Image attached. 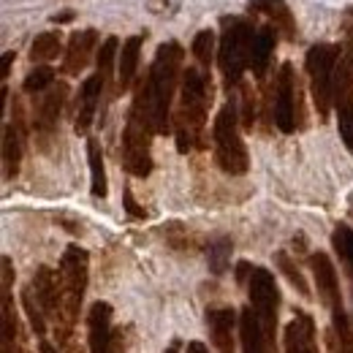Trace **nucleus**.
<instances>
[{"instance_id": "nucleus-1", "label": "nucleus", "mask_w": 353, "mask_h": 353, "mask_svg": "<svg viewBox=\"0 0 353 353\" xmlns=\"http://www.w3.org/2000/svg\"><path fill=\"white\" fill-rule=\"evenodd\" d=\"M182 46L176 41H166L158 46L155 52V63L150 68V74L136 85L133 103L141 106L147 112V117L152 120L155 133H169V112H172V98L176 90V77L182 71Z\"/></svg>"}, {"instance_id": "nucleus-2", "label": "nucleus", "mask_w": 353, "mask_h": 353, "mask_svg": "<svg viewBox=\"0 0 353 353\" xmlns=\"http://www.w3.org/2000/svg\"><path fill=\"white\" fill-rule=\"evenodd\" d=\"M212 103V82L210 74H201L199 68L182 71V98L174 117L176 150L185 155L196 147H204V125H207V109Z\"/></svg>"}, {"instance_id": "nucleus-3", "label": "nucleus", "mask_w": 353, "mask_h": 353, "mask_svg": "<svg viewBox=\"0 0 353 353\" xmlns=\"http://www.w3.org/2000/svg\"><path fill=\"white\" fill-rule=\"evenodd\" d=\"M256 28L242 17H223V36L218 49V65L225 79V90L236 88L242 82L245 68L250 65V52L256 41Z\"/></svg>"}, {"instance_id": "nucleus-4", "label": "nucleus", "mask_w": 353, "mask_h": 353, "mask_svg": "<svg viewBox=\"0 0 353 353\" xmlns=\"http://www.w3.org/2000/svg\"><path fill=\"white\" fill-rule=\"evenodd\" d=\"M212 139H215V161L225 174L239 176L248 172L250 158L248 147L239 136V112L234 101H225L212 123Z\"/></svg>"}, {"instance_id": "nucleus-5", "label": "nucleus", "mask_w": 353, "mask_h": 353, "mask_svg": "<svg viewBox=\"0 0 353 353\" xmlns=\"http://www.w3.org/2000/svg\"><path fill=\"white\" fill-rule=\"evenodd\" d=\"M337 63H340V46L337 44H315L310 46L305 57V68L310 74L312 101L321 117H329L332 101H334V85H337Z\"/></svg>"}, {"instance_id": "nucleus-6", "label": "nucleus", "mask_w": 353, "mask_h": 353, "mask_svg": "<svg viewBox=\"0 0 353 353\" xmlns=\"http://www.w3.org/2000/svg\"><path fill=\"white\" fill-rule=\"evenodd\" d=\"M152 136H155V125L147 117V112L131 106L128 123L123 131V166L133 176H147L152 172V155H150Z\"/></svg>"}, {"instance_id": "nucleus-7", "label": "nucleus", "mask_w": 353, "mask_h": 353, "mask_svg": "<svg viewBox=\"0 0 353 353\" xmlns=\"http://www.w3.org/2000/svg\"><path fill=\"white\" fill-rule=\"evenodd\" d=\"M60 280H63V302H65V315L77 323L79 310H82V299L88 291V277H90V256L88 250L71 245L63 259H60Z\"/></svg>"}, {"instance_id": "nucleus-8", "label": "nucleus", "mask_w": 353, "mask_h": 353, "mask_svg": "<svg viewBox=\"0 0 353 353\" xmlns=\"http://www.w3.org/2000/svg\"><path fill=\"white\" fill-rule=\"evenodd\" d=\"M250 307L256 310L264 334L274 343V332H277V307H280V291L274 283V274L266 272L261 266L250 269Z\"/></svg>"}, {"instance_id": "nucleus-9", "label": "nucleus", "mask_w": 353, "mask_h": 353, "mask_svg": "<svg viewBox=\"0 0 353 353\" xmlns=\"http://www.w3.org/2000/svg\"><path fill=\"white\" fill-rule=\"evenodd\" d=\"M274 125L283 133L296 131V74L291 63L280 65L274 82Z\"/></svg>"}, {"instance_id": "nucleus-10", "label": "nucleus", "mask_w": 353, "mask_h": 353, "mask_svg": "<svg viewBox=\"0 0 353 353\" xmlns=\"http://www.w3.org/2000/svg\"><path fill=\"white\" fill-rule=\"evenodd\" d=\"M65 95H68V85L60 82V85L46 90V95L39 101V109H36V117H33V131H36V139H39L41 150H46L49 139L57 131V120H60Z\"/></svg>"}, {"instance_id": "nucleus-11", "label": "nucleus", "mask_w": 353, "mask_h": 353, "mask_svg": "<svg viewBox=\"0 0 353 353\" xmlns=\"http://www.w3.org/2000/svg\"><path fill=\"white\" fill-rule=\"evenodd\" d=\"M112 77L95 71L92 77H88L79 88V95H77V112H74V131L77 133H88L92 120H95V112H98V101L103 95V88L109 85Z\"/></svg>"}, {"instance_id": "nucleus-12", "label": "nucleus", "mask_w": 353, "mask_h": 353, "mask_svg": "<svg viewBox=\"0 0 353 353\" xmlns=\"http://www.w3.org/2000/svg\"><path fill=\"white\" fill-rule=\"evenodd\" d=\"M334 106H337V128H340V136H343L345 147L353 152V74L345 63L337 68Z\"/></svg>"}, {"instance_id": "nucleus-13", "label": "nucleus", "mask_w": 353, "mask_h": 353, "mask_svg": "<svg viewBox=\"0 0 353 353\" xmlns=\"http://www.w3.org/2000/svg\"><path fill=\"white\" fill-rule=\"evenodd\" d=\"M310 266H312V274H315V285H318L321 302L332 310V312H340V310H343L340 277H337V269L332 264V259L318 250V253L310 256Z\"/></svg>"}, {"instance_id": "nucleus-14", "label": "nucleus", "mask_w": 353, "mask_h": 353, "mask_svg": "<svg viewBox=\"0 0 353 353\" xmlns=\"http://www.w3.org/2000/svg\"><path fill=\"white\" fill-rule=\"evenodd\" d=\"M285 353H318L315 321L305 310H296L285 326Z\"/></svg>"}, {"instance_id": "nucleus-15", "label": "nucleus", "mask_w": 353, "mask_h": 353, "mask_svg": "<svg viewBox=\"0 0 353 353\" xmlns=\"http://www.w3.org/2000/svg\"><path fill=\"white\" fill-rule=\"evenodd\" d=\"M98 44V33L88 28V30H79L68 39V49H65V60H63V71L68 77H79L90 63V54Z\"/></svg>"}, {"instance_id": "nucleus-16", "label": "nucleus", "mask_w": 353, "mask_h": 353, "mask_svg": "<svg viewBox=\"0 0 353 353\" xmlns=\"http://www.w3.org/2000/svg\"><path fill=\"white\" fill-rule=\"evenodd\" d=\"M248 8L253 14H264L266 19L272 22V28L280 30L288 41L296 39V19H294V14H291L285 0H250Z\"/></svg>"}, {"instance_id": "nucleus-17", "label": "nucleus", "mask_w": 353, "mask_h": 353, "mask_svg": "<svg viewBox=\"0 0 353 353\" xmlns=\"http://www.w3.org/2000/svg\"><path fill=\"white\" fill-rule=\"evenodd\" d=\"M239 337H242V351L245 353H274V343L264 334V326L253 307L242 310L239 318Z\"/></svg>"}, {"instance_id": "nucleus-18", "label": "nucleus", "mask_w": 353, "mask_h": 353, "mask_svg": "<svg viewBox=\"0 0 353 353\" xmlns=\"http://www.w3.org/2000/svg\"><path fill=\"white\" fill-rule=\"evenodd\" d=\"M234 310L231 307H212L207 310V326L212 334V343L218 353H234Z\"/></svg>"}, {"instance_id": "nucleus-19", "label": "nucleus", "mask_w": 353, "mask_h": 353, "mask_svg": "<svg viewBox=\"0 0 353 353\" xmlns=\"http://www.w3.org/2000/svg\"><path fill=\"white\" fill-rule=\"evenodd\" d=\"M144 36H131L125 39L123 52H120V68H117V92H125L136 79V68H139V54H141Z\"/></svg>"}, {"instance_id": "nucleus-20", "label": "nucleus", "mask_w": 353, "mask_h": 353, "mask_svg": "<svg viewBox=\"0 0 353 353\" xmlns=\"http://www.w3.org/2000/svg\"><path fill=\"white\" fill-rule=\"evenodd\" d=\"M277 46V30L269 25V28H261L256 33V41H253V52H250V68L256 74V79H264L266 65L272 60V52Z\"/></svg>"}, {"instance_id": "nucleus-21", "label": "nucleus", "mask_w": 353, "mask_h": 353, "mask_svg": "<svg viewBox=\"0 0 353 353\" xmlns=\"http://www.w3.org/2000/svg\"><path fill=\"white\" fill-rule=\"evenodd\" d=\"M22 136L17 125H6L3 131V174L6 179H14L19 172V161H22Z\"/></svg>"}, {"instance_id": "nucleus-22", "label": "nucleus", "mask_w": 353, "mask_h": 353, "mask_svg": "<svg viewBox=\"0 0 353 353\" xmlns=\"http://www.w3.org/2000/svg\"><path fill=\"white\" fill-rule=\"evenodd\" d=\"M88 161H90V190L95 199H106V166H103V150L98 139H88Z\"/></svg>"}, {"instance_id": "nucleus-23", "label": "nucleus", "mask_w": 353, "mask_h": 353, "mask_svg": "<svg viewBox=\"0 0 353 353\" xmlns=\"http://www.w3.org/2000/svg\"><path fill=\"white\" fill-rule=\"evenodd\" d=\"M334 332L329 334V351L332 353H353V329L345 318V310L332 312Z\"/></svg>"}, {"instance_id": "nucleus-24", "label": "nucleus", "mask_w": 353, "mask_h": 353, "mask_svg": "<svg viewBox=\"0 0 353 353\" xmlns=\"http://www.w3.org/2000/svg\"><path fill=\"white\" fill-rule=\"evenodd\" d=\"M231 250H234V245H231L228 236H218V239H212L207 245V264H210L212 274L221 277V274L228 272V266H231Z\"/></svg>"}, {"instance_id": "nucleus-25", "label": "nucleus", "mask_w": 353, "mask_h": 353, "mask_svg": "<svg viewBox=\"0 0 353 353\" xmlns=\"http://www.w3.org/2000/svg\"><path fill=\"white\" fill-rule=\"evenodd\" d=\"M60 49H63L60 33H54V30L39 33L33 39V44H30V60L33 63H49V60H54L60 54Z\"/></svg>"}, {"instance_id": "nucleus-26", "label": "nucleus", "mask_w": 353, "mask_h": 353, "mask_svg": "<svg viewBox=\"0 0 353 353\" xmlns=\"http://www.w3.org/2000/svg\"><path fill=\"white\" fill-rule=\"evenodd\" d=\"M274 266L285 274V280L302 294V296H310V285H307V280H305V274L299 272V266L291 261V256L285 253V250H280V253H274Z\"/></svg>"}, {"instance_id": "nucleus-27", "label": "nucleus", "mask_w": 353, "mask_h": 353, "mask_svg": "<svg viewBox=\"0 0 353 353\" xmlns=\"http://www.w3.org/2000/svg\"><path fill=\"white\" fill-rule=\"evenodd\" d=\"M22 307L28 312V318H30V326H33V332L44 340L46 334V315L41 305H39V299H36V291H33V285H25V291H22Z\"/></svg>"}, {"instance_id": "nucleus-28", "label": "nucleus", "mask_w": 353, "mask_h": 353, "mask_svg": "<svg viewBox=\"0 0 353 353\" xmlns=\"http://www.w3.org/2000/svg\"><path fill=\"white\" fill-rule=\"evenodd\" d=\"M52 82H54V71H52L49 65H36V68L25 77L22 90H25L28 95H36V92H44V90L52 88Z\"/></svg>"}, {"instance_id": "nucleus-29", "label": "nucleus", "mask_w": 353, "mask_h": 353, "mask_svg": "<svg viewBox=\"0 0 353 353\" xmlns=\"http://www.w3.org/2000/svg\"><path fill=\"white\" fill-rule=\"evenodd\" d=\"M190 52H193V57H196L204 68H210L212 52H215V33H212V30L196 33V39H193V44H190Z\"/></svg>"}, {"instance_id": "nucleus-30", "label": "nucleus", "mask_w": 353, "mask_h": 353, "mask_svg": "<svg viewBox=\"0 0 353 353\" xmlns=\"http://www.w3.org/2000/svg\"><path fill=\"white\" fill-rule=\"evenodd\" d=\"M242 125L248 131H253V125H256V98H253L250 88H242Z\"/></svg>"}, {"instance_id": "nucleus-31", "label": "nucleus", "mask_w": 353, "mask_h": 353, "mask_svg": "<svg viewBox=\"0 0 353 353\" xmlns=\"http://www.w3.org/2000/svg\"><path fill=\"white\" fill-rule=\"evenodd\" d=\"M147 11L155 17H174L179 11V0H147Z\"/></svg>"}, {"instance_id": "nucleus-32", "label": "nucleus", "mask_w": 353, "mask_h": 353, "mask_svg": "<svg viewBox=\"0 0 353 353\" xmlns=\"http://www.w3.org/2000/svg\"><path fill=\"white\" fill-rule=\"evenodd\" d=\"M123 207H125V212H128L131 218H136V221H147V218H150V215H147V210L136 204L131 188H125V190H123Z\"/></svg>"}, {"instance_id": "nucleus-33", "label": "nucleus", "mask_w": 353, "mask_h": 353, "mask_svg": "<svg viewBox=\"0 0 353 353\" xmlns=\"http://www.w3.org/2000/svg\"><path fill=\"white\" fill-rule=\"evenodd\" d=\"M11 63H14V52H6V54H3V71H0V77H3V79H8Z\"/></svg>"}, {"instance_id": "nucleus-34", "label": "nucleus", "mask_w": 353, "mask_h": 353, "mask_svg": "<svg viewBox=\"0 0 353 353\" xmlns=\"http://www.w3.org/2000/svg\"><path fill=\"white\" fill-rule=\"evenodd\" d=\"M185 353H210V351H207V345H204V343L193 340V343H188V348H185Z\"/></svg>"}, {"instance_id": "nucleus-35", "label": "nucleus", "mask_w": 353, "mask_h": 353, "mask_svg": "<svg viewBox=\"0 0 353 353\" xmlns=\"http://www.w3.org/2000/svg\"><path fill=\"white\" fill-rule=\"evenodd\" d=\"M71 19H74V11H63V14H54L52 17L54 25H63V22H71Z\"/></svg>"}, {"instance_id": "nucleus-36", "label": "nucleus", "mask_w": 353, "mask_h": 353, "mask_svg": "<svg viewBox=\"0 0 353 353\" xmlns=\"http://www.w3.org/2000/svg\"><path fill=\"white\" fill-rule=\"evenodd\" d=\"M39 351L41 353H60L52 343H49V340H41V343H39Z\"/></svg>"}, {"instance_id": "nucleus-37", "label": "nucleus", "mask_w": 353, "mask_h": 353, "mask_svg": "<svg viewBox=\"0 0 353 353\" xmlns=\"http://www.w3.org/2000/svg\"><path fill=\"white\" fill-rule=\"evenodd\" d=\"M166 353H182V343H179V340H174V343L166 348Z\"/></svg>"}]
</instances>
